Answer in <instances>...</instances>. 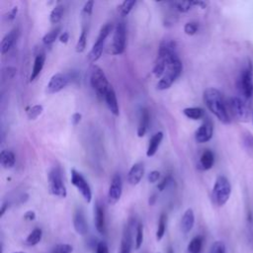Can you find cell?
I'll return each mask as SVG.
<instances>
[{
  "label": "cell",
  "instance_id": "obj_18",
  "mask_svg": "<svg viewBox=\"0 0 253 253\" xmlns=\"http://www.w3.org/2000/svg\"><path fill=\"white\" fill-rule=\"evenodd\" d=\"M162 139H163V133L162 132H159V133L155 134L153 137H151V138L149 139L147 150H146V156L148 158L154 157L157 154V151H158Z\"/></svg>",
  "mask_w": 253,
  "mask_h": 253
},
{
  "label": "cell",
  "instance_id": "obj_17",
  "mask_svg": "<svg viewBox=\"0 0 253 253\" xmlns=\"http://www.w3.org/2000/svg\"><path fill=\"white\" fill-rule=\"evenodd\" d=\"M105 101H106V104L110 110V112L118 117L120 115V111H119V104H118V99H117V95L116 92L114 90L113 87H111L108 92L106 93L105 97H104Z\"/></svg>",
  "mask_w": 253,
  "mask_h": 253
},
{
  "label": "cell",
  "instance_id": "obj_8",
  "mask_svg": "<svg viewBox=\"0 0 253 253\" xmlns=\"http://www.w3.org/2000/svg\"><path fill=\"white\" fill-rule=\"evenodd\" d=\"M126 46V26L124 23L120 22L116 25L113 43L110 46L108 52L112 55H121L124 53Z\"/></svg>",
  "mask_w": 253,
  "mask_h": 253
},
{
  "label": "cell",
  "instance_id": "obj_13",
  "mask_svg": "<svg viewBox=\"0 0 253 253\" xmlns=\"http://www.w3.org/2000/svg\"><path fill=\"white\" fill-rule=\"evenodd\" d=\"M214 134V126L210 120H206L195 133V139L199 143H204L211 140Z\"/></svg>",
  "mask_w": 253,
  "mask_h": 253
},
{
  "label": "cell",
  "instance_id": "obj_50",
  "mask_svg": "<svg viewBox=\"0 0 253 253\" xmlns=\"http://www.w3.org/2000/svg\"><path fill=\"white\" fill-rule=\"evenodd\" d=\"M9 208V203H7V202H5V203L2 204L1 206V211H0V217H3L5 212L7 211V209Z\"/></svg>",
  "mask_w": 253,
  "mask_h": 253
},
{
  "label": "cell",
  "instance_id": "obj_28",
  "mask_svg": "<svg viewBox=\"0 0 253 253\" xmlns=\"http://www.w3.org/2000/svg\"><path fill=\"white\" fill-rule=\"evenodd\" d=\"M42 237H43V231L41 229L37 228L28 235V237L25 240V244L27 246H35L38 243H40V241L42 240Z\"/></svg>",
  "mask_w": 253,
  "mask_h": 253
},
{
  "label": "cell",
  "instance_id": "obj_29",
  "mask_svg": "<svg viewBox=\"0 0 253 253\" xmlns=\"http://www.w3.org/2000/svg\"><path fill=\"white\" fill-rule=\"evenodd\" d=\"M87 33H88V29L86 27V25H83L82 27V31L81 34L78 38V41L76 43L75 46V50L77 53H83L85 48H86V44H87Z\"/></svg>",
  "mask_w": 253,
  "mask_h": 253
},
{
  "label": "cell",
  "instance_id": "obj_20",
  "mask_svg": "<svg viewBox=\"0 0 253 253\" xmlns=\"http://www.w3.org/2000/svg\"><path fill=\"white\" fill-rule=\"evenodd\" d=\"M16 39H17V29H13L2 39L1 44H0V50H1L2 55H5L6 53L9 52L10 48L13 46Z\"/></svg>",
  "mask_w": 253,
  "mask_h": 253
},
{
  "label": "cell",
  "instance_id": "obj_23",
  "mask_svg": "<svg viewBox=\"0 0 253 253\" xmlns=\"http://www.w3.org/2000/svg\"><path fill=\"white\" fill-rule=\"evenodd\" d=\"M215 163V156L210 149L204 150L200 159V166L203 170H210Z\"/></svg>",
  "mask_w": 253,
  "mask_h": 253
},
{
  "label": "cell",
  "instance_id": "obj_26",
  "mask_svg": "<svg viewBox=\"0 0 253 253\" xmlns=\"http://www.w3.org/2000/svg\"><path fill=\"white\" fill-rule=\"evenodd\" d=\"M204 246V237L202 235H197L188 244L189 253H201Z\"/></svg>",
  "mask_w": 253,
  "mask_h": 253
},
{
  "label": "cell",
  "instance_id": "obj_11",
  "mask_svg": "<svg viewBox=\"0 0 253 253\" xmlns=\"http://www.w3.org/2000/svg\"><path fill=\"white\" fill-rule=\"evenodd\" d=\"M123 193V180L120 174H115L111 180L108 191V202L111 205L118 203Z\"/></svg>",
  "mask_w": 253,
  "mask_h": 253
},
{
  "label": "cell",
  "instance_id": "obj_2",
  "mask_svg": "<svg viewBox=\"0 0 253 253\" xmlns=\"http://www.w3.org/2000/svg\"><path fill=\"white\" fill-rule=\"evenodd\" d=\"M182 63L177 56L173 57L167 64L166 71L163 75V77L159 81L157 87L159 90H166L171 87V85L176 81V79L181 75L182 73Z\"/></svg>",
  "mask_w": 253,
  "mask_h": 253
},
{
  "label": "cell",
  "instance_id": "obj_1",
  "mask_svg": "<svg viewBox=\"0 0 253 253\" xmlns=\"http://www.w3.org/2000/svg\"><path fill=\"white\" fill-rule=\"evenodd\" d=\"M204 101L208 109L225 125L230 123V116L223 94L216 88L210 87L204 91Z\"/></svg>",
  "mask_w": 253,
  "mask_h": 253
},
{
  "label": "cell",
  "instance_id": "obj_42",
  "mask_svg": "<svg viewBox=\"0 0 253 253\" xmlns=\"http://www.w3.org/2000/svg\"><path fill=\"white\" fill-rule=\"evenodd\" d=\"M243 143L248 150L253 151V135L250 133H246L243 136Z\"/></svg>",
  "mask_w": 253,
  "mask_h": 253
},
{
  "label": "cell",
  "instance_id": "obj_39",
  "mask_svg": "<svg viewBox=\"0 0 253 253\" xmlns=\"http://www.w3.org/2000/svg\"><path fill=\"white\" fill-rule=\"evenodd\" d=\"M72 251H73V247L70 244L62 243V244H58L54 248L53 253H72Z\"/></svg>",
  "mask_w": 253,
  "mask_h": 253
},
{
  "label": "cell",
  "instance_id": "obj_38",
  "mask_svg": "<svg viewBox=\"0 0 253 253\" xmlns=\"http://www.w3.org/2000/svg\"><path fill=\"white\" fill-rule=\"evenodd\" d=\"M199 30V24L197 22H188L184 26V32L188 36L195 35Z\"/></svg>",
  "mask_w": 253,
  "mask_h": 253
},
{
  "label": "cell",
  "instance_id": "obj_7",
  "mask_svg": "<svg viewBox=\"0 0 253 253\" xmlns=\"http://www.w3.org/2000/svg\"><path fill=\"white\" fill-rule=\"evenodd\" d=\"M239 87L245 99H249L253 96V65L249 60L241 71Z\"/></svg>",
  "mask_w": 253,
  "mask_h": 253
},
{
  "label": "cell",
  "instance_id": "obj_19",
  "mask_svg": "<svg viewBox=\"0 0 253 253\" xmlns=\"http://www.w3.org/2000/svg\"><path fill=\"white\" fill-rule=\"evenodd\" d=\"M195 225V215L192 209H187L181 219V230L183 233H188L192 230Z\"/></svg>",
  "mask_w": 253,
  "mask_h": 253
},
{
  "label": "cell",
  "instance_id": "obj_33",
  "mask_svg": "<svg viewBox=\"0 0 253 253\" xmlns=\"http://www.w3.org/2000/svg\"><path fill=\"white\" fill-rule=\"evenodd\" d=\"M136 4H137L136 0H126V1L122 2L118 6V12L123 17L128 16L130 14V12L133 10V8L136 6Z\"/></svg>",
  "mask_w": 253,
  "mask_h": 253
},
{
  "label": "cell",
  "instance_id": "obj_9",
  "mask_svg": "<svg viewBox=\"0 0 253 253\" xmlns=\"http://www.w3.org/2000/svg\"><path fill=\"white\" fill-rule=\"evenodd\" d=\"M229 107L233 117L239 122H246L249 118V109L245 101L239 97H231L229 101Z\"/></svg>",
  "mask_w": 253,
  "mask_h": 253
},
{
  "label": "cell",
  "instance_id": "obj_5",
  "mask_svg": "<svg viewBox=\"0 0 253 253\" xmlns=\"http://www.w3.org/2000/svg\"><path fill=\"white\" fill-rule=\"evenodd\" d=\"M90 84L98 96L105 97L108 90L112 87L103 69L98 66H93L90 73Z\"/></svg>",
  "mask_w": 253,
  "mask_h": 253
},
{
  "label": "cell",
  "instance_id": "obj_30",
  "mask_svg": "<svg viewBox=\"0 0 253 253\" xmlns=\"http://www.w3.org/2000/svg\"><path fill=\"white\" fill-rule=\"evenodd\" d=\"M166 69H167V63L161 59V58H159L158 57V60L156 62V65H155V68H154V74L157 78H162L165 71H166Z\"/></svg>",
  "mask_w": 253,
  "mask_h": 253
},
{
  "label": "cell",
  "instance_id": "obj_34",
  "mask_svg": "<svg viewBox=\"0 0 253 253\" xmlns=\"http://www.w3.org/2000/svg\"><path fill=\"white\" fill-rule=\"evenodd\" d=\"M60 32H61V27H57L56 29L52 30V31L48 32V33H46L43 37V43L45 45H52L58 39V37L60 35Z\"/></svg>",
  "mask_w": 253,
  "mask_h": 253
},
{
  "label": "cell",
  "instance_id": "obj_36",
  "mask_svg": "<svg viewBox=\"0 0 253 253\" xmlns=\"http://www.w3.org/2000/svg\"><path fill=\"white\" fill-rule=\"evenodd\" d=\"M143 242V227L141 224H138L137 226L136 230V241H135V248L138 250Z\"/></svg>",
  "mask_w": 253,
  "mask_h": 253
},
{
  "label": "cell",
  "instance_id": "obj_54",
  "mask_svg": "<svg viewBox=\"0 0 253 253\" xmlns=\"http://www.w3.org/2000/svg\"><path fill=\"white\" fill-rule=\"evenodd\" d=\"M13 253H26V252H23V251H17V252H13Z\"/></svg>",
  "mask_w": 253,
  "mask_h": 253
},
{
  "label": "cell",
  "instance_id": "obj_44",
  "mask_svg": "<svg viewBox=\"0 0 253 253\" xmlns=\"http://www.w3.org/2000/svg\"><path fill=\"white\" fill-rule=\"evenodd\" d=\"M160 177H161V172L158 170H154V171L149 172V174L147 176V180L149 183H156L159 181Z\"/></svg>",
  "mask_w": 253,
  "mask_h": 253
},
{
  "label": "cell",
  "instance_id": "obj_51",
  "mask_svg": "<svg viewBox=\"0 0 253 253\" xmlns=\"http://www.w3.org/2000/svg\"><path fill=\"white\" fill-rule=\"evenodd\" d=\"M194 6H199L202 9H205L207 7V3L204 1H193Z\"/></svg>",
  "mask_w": 253,
  "mask_h": 253
},
{
  "label": "cell",
  "instance_id": "obj_15",
  "mask_svg": "<svg viewBox=\"0 0 253 253\" xmlns=\"http://www.w3.org/2000/svg\"><path fill=\"white\" fill-rule=\"evenodd\" d=\"M73 227L75 231L80 235H85L88 231V224L81 208H77L73 215Z\"/></svg>",
  "mask_w": 253,
  "mask_h": 253
},
{
  "label": "cell",
  "instance_id": "obj_6",
  "mask_svg": "<svg viewBox=\"0 0 253 253\" xmlns=\"http://www.w3.org/2000/svg\"><path fill=\"white\" fill-rule=\"evenodd\" d=\"M112 31V25L111 24H105L102 28H101L99 35L97 37V40L95 42V44L93 45L90 53L88 55V59L90 61V63H96L101 56L103 54V49H104V46L106 43V39L108 38V36L110 35Z\"/></svg>",
  "mask_w": 253,
  "mask_h": 253
},
{
  "label": "cell",
  "instance_id": "obj_46",
  "mask_svg": "<svg viewBox=\"0 0 253 253\" xmlns=\"http://www.w3.org/2000/svg\"><path fill=\"white\" fill-rule=\"evenodd\" d=\"M81 118H82V115L80 113H74L71 117V121H72V124L73 126H76L79 124V122L81 121Z\"/></svg>",
  "mask_w": 253,
  "mask_h": 253
},
{
  "label": "cell",
  "instance_id": "obj_32",
  "mask_svg": "<svg viewBox=\"0 0 253 253\" xmlns=\"http://www.w3.org/2000/svg\"><path fill=\"white\" fill-rule=\"evenodd\" d=\"M166 227H167V216L165 214H161L160 217L157 235H156L158 241H161L163 238L166 231Z\"/></svg>",
  "mask_w": 253,
  "mask_h": 253
},
{
  "label": "cell",
  "instance_id": "obj_12",
  "mask_svg": "<svg viewBox=\"0 0 253 253\" xmlns=\"http://www.w3.org/2000/svg\"><path fill=\"white\" fill-rule=\"evenodd\" d=\"M69 77L64 73H56L52 76L49 82L46 85V92L48 94H55L62 91L68 86Z\"/></svg>",
  "mask_w": 253,
  "mask_h": 253
},
{
  "label": "cell",
  "instance_id": "obj_21",
  "mask_svg": "<svg viewBox=\"0 0 253 253\" xmlns=\"http://www.w3.org/2000/svg\"><path fill=\"white\" fill-rule=\"evenodd\" d=\"M149 121H150V116H149L148 110L145 108L141 109L139 124H138V132H137L138 138H142L146 134L148 126H149Z\"/></svg>",
  "mask_w": 253,
  "mask_h": 253
},
{
  "label": "cell",
  "instance_id": "obj_35",
  "mask_svg": "<svg viewBox=\"0 0 253 253\" xmlns=\"http://www.w3.org/2000/svg\"><path fill=\"white\" fill-rule=\"evenodd\" d=\"M171 4L177 11L182 13L188 12L194 6L193 1H174L171 2Z\"/></svg>",
  "mask_w": 253,
  "mask_h": 253
},
{
  "label": "cell",
  "instance_id": "obj_45",
  "mask_svg": "<svg viewBox=\"0 0 253 253\" xmlns=\"http://www.w3.org/2000/svg\"><path fill=\"white\" fill-rule=\"evenodd\" d=\"M171 175H167V176H165L162 180H161V182H160L159 183V185H158V189L160 190V191H163L166 187H167V185L171 182Z\"/></svg>",
  "mask_w": 253,
  "mask_h": 253
},
{
  "label": "cell",
  "instance_id": "obj_48",
  "mask_svg": "<svg viewBox=\"0 0 253 253\" xmlns=\"http://www.w3.org/2000/svg\"><path fill=\"white\" fill-rule=\"evenodd\" d=\"M17 13H18V7L15 6V7H13V8L9 11V13H8V20H10V21L14 20L15 17H16V15H17Z\"/></svg>",
  "mask_w": 253,
  "mask_h": 253
},
{
  "label": "cell",
  "instance_id": "obj_31",
  "mask_svg": "<svg viewBox=\"0 0 253 253\" xmlns=\"http://www.w3.org/2000/svg\"><path fill=\"white\" fill-rule=\"evenodd\" d=\"M64 12H65V6L63 4H58L55 6V8L50 12L49 15V21L52 24H58L63 16H64Z\"/></svg>",
  "mask_w": 253,
  "mask_h": 253
},
{
  "label": "cell",
  "instance_id": "obj_40",
  "mask_svg": "<svg viewBox=\"0 0 253 253\" xmlns=\"http://www.w3.org/2000/svg\"><path fill=\"white\" fill-rule=\"evenodd\" d=\"M210 253H227V248L225 243L221 240L214 242L211 247Z\"/></svg>",
  "mask_w": 253,
  "mask_h": 253
},
{
  "label": "cell",
  "instance_id": "obj_24",
  "mask_svg": "<svg viewBox=\"0 0 253 253\" xmlns=\"http://www.w3.org/2000/svg\"><path fill=\"white\" fill-rule=\"evenodd\" d=\"M132 245H133V237H132V230L131 227L128 226L123 234L120 253H131L132 252Z\"/></svg>",
  "mask_w": 253,
  "mask_h": 253
},
{
  "label": "cell",
  "instance_id": "obj_16",
  "mask_svg": "<svg viewBox=\"0 0 253 253\" xmlns=\"http://www.w3.org/2000/svg\"><path fill=\"white\" fill-rule=\"evenodd\" d=\"M143 174H144V166H143V163L141 162H138L136 164H134L132 166V168L130 169L129 173H128V181L131 185L133 186H136L138 185L142 177H143Z\"/></svg>",
  "mask_w": 253,
  "mask_h": 253
},
{
  "label": "cell",
  "instance_id": "obj_22",
  "mask_svg": "<svg viewBox=\"0 0 253 253\" xmlns=\"http://www.w3.org/2000/svg\"><path fill=\"white\" fill-rule=\"evenodd\" d=\"M45 62H46V55L44 53L38 54L36 56L35 61H34V67H33V69H32L31 76H30V81L31 82L34 81L40 75V73L42 72V70L44 69Z\"/></svg>",
  "mask_w": 253,
  "mask_h": 253
},
{
  "label": "cell",
  "instance_id": "obj_52",
  "mask_svg": "<svg viewBox=\"0 0 253 253\" xmlns=\"http://www.w3.org/2000/svg\"><path fill=\"white\" fill-rule=\"evenodd\" d=\"M156 202H157V195H156V194L151 195V196L149 197V200H148L149 206H154V205L156 204Z\"/></svg>",
  "mask_w": 253,
  "mask_h": 253
},
{
  "label": "cell",
  "instance_id": "obj_41",
  "mask_svg": "<svg viewBox=\"0 0 253 253\" xmlns=\"http://www.w3.org/2000/svg\"><path fill=\"white\" fill-rule=\"evenodd\" d=\"M93 7H94V1L93 0H90V1H87L84 6H83V10H82V14L84 18H89L92 14L93 11Z\"/></svg>",
  "mask_w": 253,
  "mask_h": 253
},
{
  "label": "cell",
  "instance_id": "obj_25",
  "mask_svg": "<svg viewBox=\"0 0 253 253\" xmlns=\"http://www.w3.org/2000/svg\"><path fill=\"white\" fill-rule=\"evenodd\" d=\"M16 158L11 150H2L0 154V163L5 169H10L15 165Z\"/></svg>",
  "mask_w": 253,
  "mask_h": 253
},
{
  "label": "cell",
  "instance_id": "obj_3",
  "mask_svg": "<svg viewBox=\"0 0 253 253\" xmlns=\"http://www.w3.org/2000/svg\"><path fill=\"white\" fill-rule=\"evenodd\" d=\"M48 191L49 193L59 197L66 198L68 196V190L64 181L63 171L60 166H54L48 173Z\"/></svg>",
  "mask_w": 253,
  "mask_h": 253
},
{
  "label": "cell",
  "instance_id": "obj_14",
  "mask_svg": "<svg viewBox=\"0 0 253 253\" xmlns=\"http://www.w3.org/2000/svg\"><path fill=\"white\" fill-rule=\"evenodd\" d=\"M94 224L97 231L101 234L106 233V218L103 206L96 203L94 207Z\"/></svg>",
  "mask_w": 253,
  "mask_h": 253
},
{
  "label": "cell",
  "instance_id": "obj_43",
  "mask_svg": "<svg viewBox=\"0 0 253 253\" xmlns=\"http://www.w3.org/2000/svg\"><path fill=\"white\" fill-rule=\"evenodd\" d=\"M95 253H109L108 244L105 241H100L96 246Z\"/></svg>",
  "mask_w": 253,
  "mask_h": 253
},
{
  "label": "cell",
  "instance_id": "obj_49",
  "mask_svg": "<svg viewBox=\"0 0 253 253\" xmlns=\"http://www.w3.org/2000/svg\"><path fill=\"white\" fill-rule=\"evenodd\" d=\"M69 40V34L68 32H64L61 36H60V42L63 44H68Z\"/></svg>",
  "mask_w": 253,
  "mask_h": 253
},
{
  "label": "cell",
  "instance_id": "obj_10",
  "mask_svg": "<svg viewBox=\"0 0 253 253\" xmlns=\"http://www.w3.org/2000/svg\"><path fill=\"white\" fill-rule=\"evenodd\" d=\"M71 183L72 185L78 190V192L81 194L83 199L87 203H90L92 201V190L84 176L78 172L75 169H71Z\"/></svg>",
  "mask_w": 253,
  "mask_h": 253
},
{
  "label": "cell",
  "instance_id": "obj_27",
  "mask_svg": "<svg viewBox=\"0 0 253 253\" xmlns=\"http://www.w3.org/2000/svg\"><path fill=\"white\" fill-rule=\"evenodd\" d=\"M183 114L190 120L197 121L205 116V111L203 108H200V107H190V108H185L183 110Z\"/></svg>",
  "mask_w": 253,
  "mask_h": 253
},
{
  "label": "cell",
  "instance_id": "obj_37",
  "mask_svg": "<svg viewBox=\"0 0 253 253\" xmlns=\"http://www.w3.org/2000/svg\"><path fill=\"white\" fill-rule=\"evenodd\" d=\"M44 111V108L42 105H35L33 106L31 109H29V111L27 112V116L29 120H36Z\"/></svg>",
  "mask_w": 253,
  "mask_h": 253
},
{
  "label": "cell",
  "instance_id": "obj_4",
  "mask_svg": "<svg viewBox=\"0 0 253 253\" xmlns=\"http://www.w3.org/2000/svg\"><path fill=\"white\" fill-rule=\"evenodd\" d=\"M231 194V185L229 179L223 175L218 176L213 188V200L215 204L222 207L227 204Z\"/></svg>",
  "mask_w": 253,
  "mask_h": 253
},
{
  "label": "cell",
  "instance_id": "obj_47",
  "mask_svg": "<svg viewBox=\"0 0 253 253\" xmlns=\"http://www.w3.org/2000/svg\"><path fill=\"white\" fill-rule=\"evenodd\" d=\"M24 219H25L26 221H29V222L34 221V220L36 219V214H35V212H34V211H28V212H26L25 215H24Z\"/></svg>",
  "mask_w": 253,
  "mask_h": 253
},
{
  "label": "cell",
  "instance_id": "obj_53",
  "mask_svg": "<svg viewBox=\"0 0 253 253\" xmlns=\"http://www.w3.org/2000/svg\"><path fill=\"white\" fill-rule=\"evenodd\" d=\"M166 253H174V252H173V250H172V248H169Z\"/></svg>",
  "mask_w": 253,
  "mask_h": 253
}]
</instances>
